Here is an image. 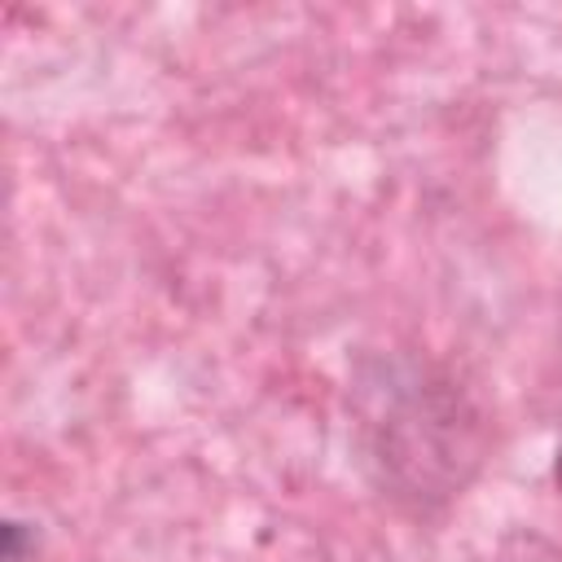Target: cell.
Returning a JSON list of instances; mask_svg holds the SVG:
<instances>
[{"label":"cell","instance_id":"cell-1","mask_svg":"<svg viewBox=\"0 0 562 562\" xmlns=\"http://www.w3.org/2000/svg\"><path fill=\"white\" fill-rule=\"evenodd\" d=\"M404 391H391V408L378 422V439H373V457L382 461L386 479H400L413 461H422V452H435L439 470L461 483L457 461H474L470 452V435L474 422H465V404L457 391H448L443 382H400Z\"/></svg>","mask_w":562,"mask_h":562},{"label":"cell","instance_id":"cell-3","mask_svg":"<svg viewBox=\"0 0 562 562\" xmlns=\"http://www.w3.org/2000/svg\"><path fill=\"white\" fill-rule=\"evenodd\" d=\"M553 487L562 492V448H558V457H553Z\"/></svg>","mask_w":562,"mask_h":562},{"label":"cell","instance_id":"cell-2","mask_svg":"<svg viewBox=\"0 0 562 562\" xmlns=\"http://www.w3.org/2000/svg\"><path fill=\"white\" fill-rule=\"evenodd\" d=\"M0 536H4V562H26V558H35V527H31V522L4 518Z\"/></svg>","mask_w":562,"mask_h":562}]
</instances>
